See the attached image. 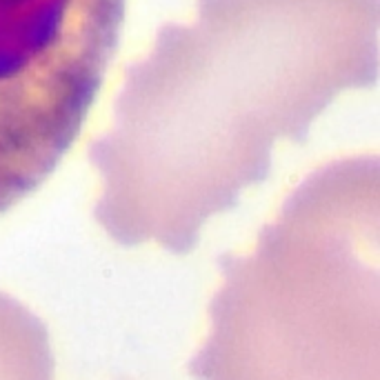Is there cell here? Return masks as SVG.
I'll return each mask as SVG.
<instances>
[{"mask_svg": "<svg viewBox=\"0 0 380 380\" xmlns=\"http://www.w3.org/2000/svg\"><path fill=\"white\" fill-rule=\"evenodd\" d=\"M378 70V0H198L131 65L114 125L89 147L93 216L116 242L189 254L211 216L267 178L278 140H303Z\"/></svg>", "mask_w": 380, "mask_h": 380, "instance_id": "cell-1", "label": "cell"}, {"mask_svg": "<svg viewBox=\"0 0 380 380\" xmlns=\"http://www.w3.org/2000/svg\"><path fill=\"white\" fill-rule=\"evenodd\" d=\"M196 380H380V173L374 156L320 167L218 258Z\"/></svg>", "mask_w": 380, "mask_h": 380, "instance_id": "cell-2", "label": "cell"}, {"mask_svg": "<svg viewBox=\"0 0 380 380\" xmlns=\"http://www.w3.org/2000/svg\"><path fill=\"white\" fill-rule=\"evenodd\" d=\"M123 18L125 0H0V214L76 140Z\"/></svg>", "mask_w": 380, "mask_h": 380, "instance_id": "cell-3", "label": "cell"}, {"mask_svg": "<svg viewBox=\"0 0 380 380\" xmlns=\"http://www.w3.org/2000/svg\"><path fill=\"white\" fill-rule=\"evenodd\" d=\"M53 369L47 325L0 291V380H53Z\"/></svg>", "mask_w": 380, "mask_h": 380, "instance_id": "cell-4", "label": "cell"}]
</instances>
